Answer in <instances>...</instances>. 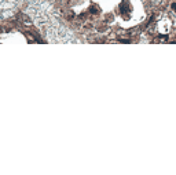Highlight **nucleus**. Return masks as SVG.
Returning <instances> with one entry per match:
<instances>
[{
  "instance_id": "obj_1",
  "label": "nucleus",
  "mask_w": 176,
  "mask_h": 175,
  "mask_svg": "<svg viewBox=\"0 0 176 175\" xmlns=\"http://www.w3.org/2000/svg\"><path fill=\"white\" fill-rule=\"evenodd\" d=\"M90 11H91L92 14H98V11H99V10H98L96 7H91V8H90Z\"/></svg>"
}]
</instances>
